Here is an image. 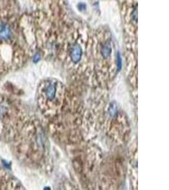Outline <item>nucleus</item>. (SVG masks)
<instances>
[{"instance_id": "nucleus-1", "label": "nucleus", "mask_w": 169, "mask_h": 190, "mask_svg": "<svg viewBox=\"0 0 169 190\" xmlns=\"http://www.w3.org/2000/svg\"><path fill=\"white\" fill-rule=\"evenodd\" d=\"M82 48L81 47L76 44L73 46L71 51H70V57L74 63H77L80 61L81 57H82Z\"/></svg>"}, {"instance_id": "nucleus-2", "label": "nucleus", "mask_w": 169, "mask_h": 190, "mask_svg": "<svg viewBox=\"0 0 169 190\" xmlns=\"http://www.w3.org/2000/svg\"><path fill=\"white\" fill-rule=\"evenodd\" d=\"M11 36V30L9 26L5 24L0 26V40L6 41Z\"/></svg>"}, {"instance_id": "nucleus-3", "label": "nucleus", "mask_w": 169, "mask_h": 190, "mask_svg": "<svg viewBox=\"0 0 169 190\" xmlns=\"http://www.w3.org/2000/svg\"><path fill=\"white\" fill-rule=\"evenodd\" d=\"M46 94L49 100H53L56 94V87L54 84H49L46 89Z\"/></svg>"}, {"instance_id": "nucleus-4", "label": "nucleus", "mask_w": 169, "mask_h": 190, "mask_svg": "<svg viewBox=\"0 0 169 190\" xmlns=\"http://www.w3.org/2000/svg\"><path fill=\"white\" fill-rule=\"evenodd\" d=\"M111 52V46L109 42L105 43L101 49V53L105 58L108 57Z\"/></svg>"}, {"instance_id": "nucleus-5", "label": "nucleus", "mask_w": 169, "mask_h": 190, "mask_svg": "<svg viewBox=\"0 0 169 190\" xmlns=\"http://www.w3.org/2000/svg\"><path fill=\"white\" fill-rule=\"evenodd\" d=\"M117 112V107L114 103H112L110 107V113L111 116H115V114Z\"/></svg>"}, {"instance_id": "nucleus-6", "label": "nucleus", "mask_w": 169, "mask_h": 190, "mask_svg": "<svg viewBox=\"0 0 169 190\" xmlns=\"http://www.w3.org/2000/svg\"><path fill=\"white\" fill-rule=\"evenodd\" d=\"M117 67H118V70H120L122 67V59L121 56L119 53H117Z\"/></svg>"}, {"instance_id": "nucleus-7", "label": "nucleus", "mask_w": 169, "mask_h": 190, "mask_svg": "<svg viewBox=\"0 0 169 190\" xmlns=\"http://www.w3.org/2000/svg\"><path fill=\"white\" fill-rule=\"evenodd\" d=\"M40 59V56L39 55H37L35 56V59H34V61L35 62H38Z\"/></svg>"}]
</instances>
